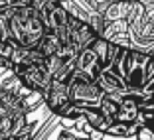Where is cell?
Masks as SVG:
<instances>
[{"mask_svg": "<svg viewBox=\"0 0 154 140\" xmlns=\"http://www.w3.org/2000/svg\"><path fill=\"white\" fill-rule=\"evenodd\" d=\"M44 34L45 26L42 16L32 4L12 6V12L6 20V36L22 47H36Z\"/></svg>", "mask_w": 154, "mask_h": 140, "instance_id": "obj_1", "label": "cell"}, {"mask_svg": "<svg viewBox=\"0 0 154 140\" xmlns=\"http://www.w3.org/2000/svg\"><path fill=\"white\" fill-rule=\"evenodd\" d=\"M67 93L69 101L79 107H97L103 97V91L97 85V81L93 77H89L87 73L73 69L71 75L67 79Z\"/></svg>", "mask_w": 154, "mask_h": 140, "instance_id": "obj_2", "label": "cell"}, {"mask_svg": "<svg viewBox=\"0 0 154 140\" xmlns=\"http://www.w3.org/2000/svg\"><path fill=\"white\" fill-rule=\"evenodd\" d=\"M10 71L16 75V79L26 89L36 91L40 95H44L48 91L51 79H54L48 71V67H45V61L44 63H16L10 67Z\"/></svg>", "mask_w": 154, "mask_h": 140, "instance_id": "obj_3", "label": "cell"}, {"mask_svg": "<svg viewBox=\"0 0 154 140\" xmlns=\"http://www.w3.org/2000/svg\"><path fill=\"white\" fill-rule=\"evenodd\" d=\"M42 97H44V105L48 107V111L54 113L55 117L71 103L67 93V81H61V79H51L48 91Z\"/></svg>", "mask_w": 154, "mask_h": 140, "instance_id": "obj_4", "label": "cell"}, {"mask_svg": "<svg viewBox=\"0 0 154 140\" xmlns=\"http://www.w3.org/2000/svg\"><path fill=\"white\" fill-rule=\"evenodd\" d=\"M95 81H97V85L101 87L103 95H113V97H119V99H121V97L132 93V91L128 89L127 81H125V77L115 75L109 69H101V73L95 77Z\"/></svg>", "mask_w": 154, "mask_h": 140, "instance_id": "obj_5", "label": "cell"}, {"mask_svg": "<svg viewBox=\"0 0 154 140\" xmlns=\"http://www.w3.org/2000/svg\"><path fill=\"white\" fill-rule=\"evenodd\" d=\"M101 36H103L105 40L121 45V47H131L127 18H119V20H113V22H107V26H105V30H103Z\"/></svg>", "mask_w": 154, "mask_h": 140, "instance_id": "obj_6", "label": "cell"}, {"mask_svg": "<svg viewBox=\"0 0 154 140\" xmlns=\"http://www.w3.org/2000/svg\"><path fill=\"white\" fill-rule=\"evenodd\" d=\"M75 69L87 73V75L93 77V79H95V77L101 73L103 65H101L99 57H97V53L93 51V47H91V45H87V47L79 50V53H77V57H75Z\"/></svg>", "mask_w": 154, "mask_h": 140, "instance_id": "obj_7", "label": "cell"}, {"mask_svg": "<svg viewBox=\"0 0 154 140\" xmlns=\"http://www.w3.org/2000/svg\"><path fill=\"white\" fill-rule=\"evenodd\" d=\"M83 118L87 120L91 130L99 132V134H105L107 128L111 126V122H113V118H109L99 107H83Z\"/></svg>", "mask_w": 154, "mask_h": 140, "instance_id": "obj_8", "label": "cell"}, {"mask_svg": "<svg viewBox=\"0 0 154 140\" xmlns=\"http://www.w3.org/2000/svg\"><path fill=\"white\" fill-rule=\"evenodd\" d=\"M91 47H93V51L97 53V57H99V61H101V65H103V69L111 63L113 55L117 53V50H119V45H117V44H113V41H109V40H105L103 36H97L95 41L91 44Z\"/></svg>", "mask_w": 154, "mask_h": 140, "instance_id": "obj_9", "label": "cell"}, {"mask_svg": "<svg viewBox=\"0 0 154 140\" xmlns=\"http://www.w3.org/2000/svg\"><path fill=\"white\" fill-rule=\"evenodd\" d=\"M128 8H131V2H127V0H113V2L105 8V12H103L105 22H113V20H119V18H127Z\"/></svg>", "mask_w": 154, "mask_h": 140, "instance_id": "obj_10", "label": "cell"}, {"mask_svg": "<svg viewBox=\"0 0 154 140\" xmlns=\"http://www.w3.org/2000/svg\"><path fill=\"white\" fill-rule=\"evenodd\" d=\"M36 47L45 55V57H50V55H54L55 51L61 47V41H59V38L55 36L54 32H45L44 36H42V40L38 41Z\"/></svg>", "mask_w": 154, "mask_h": 140, "instance_id": "obj_11", "label": "cell"}, {"mask_svg": "<svg viewBox=\"0 0 154 140\" xmlns=\"http://www.w3.org/2000/svg\"><path fill=\"white\" fill-rule=\"evenodd\" d=\"M97 107H99V108H101V111H103V113L107 114L109 118H115V114H117V108H119V97L103 95Z\"/></svg>", "mask_w": 154, "mask_h": 140, "instance_id": "obj_12", "label": "cell"}, {"mask_svg": "<svg viewBox=\"0 0 154 140\" xmlns=\"http://www.w3.org/2000/svg\"><path fill=\"white\" fill-rule=\"evenodd\" d=\"M83 2H85L89 8H93L95 12H101V14H103L105 8H107V6H109L113 0H83Z\"/></svg>", "mask_w": 154, "mask_h": 140, "instance_id": "obj_13", "label": "cell"}, {"mask_svg": "<svg viewBox=\"0 0 154 140\" xmlns=\"http://www.w3.org/2000/svg\"><path fill=\"white\" fill-rule=\"evenodd\" d=\"M32 4V0H10V6H28Z\"/></svg>", "mask_w": 154, "mask_h": 140, "instance_id": "obj_14", "label": "cell"}, {"mask_svg": "<svg viewBox=\"0 0 154 140\" xmlns=\"http://www.w3.org/2000/svg\"><path fill=\"white\" fill-rule=\"evenodd\" d=\"M2 38H6V32H4V28H2V24H0V40Z\"/></svg>", "mask_w": 154, "mask_h": 140, "instance_id": "obj_15", "label": "cell"}]
</instances>
